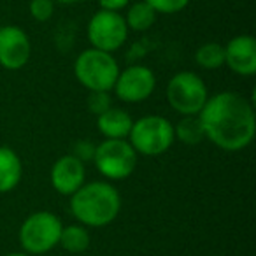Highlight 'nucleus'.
Segmentation results:
<instances>
[{"label": "nucleus", "mask_w": 256, "mask_h": 256, "mask_svg": "<svg viewBox=\"0 0 256 256\" xmlns=\"http://www.w3.org/2000/svg\"><path fill=\"white\" fill-rule=\"evenodd\" d=\"M132 124V116L120 107H109L106 112L96 116V128L104 139H128Z\"/></svg>", "instance_id": "nucleus-13"}, {"label": "nucleus", "mask_w": 256, "mask_h": 256, "mask_svg": "<svg viewBox=\"0 0 256 256\" xmlns=\"http://www.w3.org/2000/svg\"><path fill=\"white\" fill-rule=\"evenodd\" d=\"M120 65L112 53L88 48L74 62V76L88 92H112Z\"/></svg>", "instance_id": "nucleus-4"}, {"label": "nucleus", "mask_w": 256, "mask_h": 256, "mask_svg": "<svg viewBox=\"0 0 256 256\" xmlns=\"http://www.w3.org/2000/svg\"><path fill=\"white\" fill-rule=\"evenodd\" d=\"M93 164L100 176L109 181L130 178L137 167V153L126 139H104L95 146Z\"/></svg>", "instance_id": "nucleus-6"}, {"label": "nucleus", "mask_w": 256, "mask_h": 256, "mask_svg": "<svg viewBox=\"0 0 256 256\" xmlns=\"http://www.w3.org/2000/svg\"><path fill=\"white\" fill-rule=\"evenodd\" d=\"M98 2V8L104 11H114L120 12L121 9H126L130 0H96Z\"/></svg>", "instance_id": "nucleus-23"}, {"label": "nucleus", "mask_w": 256, "mask_h": 256, "mask_svg": "<svg viewBox=\"0 0 256 256\" xmlns=\"http://www.w3.org/2000/svg\"><path fill=\"white\" fill-rule=\"evenodd\" d=\"M165 96L172 109L181 116H196L204 109L209 92L206 81L198 74L190 70L178 72L170 78L165 90Z\"/></svg>", "instance_id": "nucleus-7"}, {"label": "nucleus", "mask_w": 256, "mask_h": 256, "mask_svg": "<svg viewBox=\"0 0 256 256\" xmlns=\"http://www.w3.org/2000/svg\"><path fill=\"white\" fill-rule=\"evenodd\" d=\"M156 11V14H176L188 8L190 0H144Z\"/></svg>", "instance_id": "nucleus-20"}, {"label": "nucleus", "mask_w": 256, "mask_h": 256, "mask_svg": "<svg viewBox=\"0 0 256 256\" xmlns=\"http://www.w3.org/2000/svg\"><path fill=\"white\" fill-rule=\"evenodd\" d=\"M90 238L92 237H90L88 228L79 223H72L62 228L58 246H60L64 251L70 252V254H81V252L88 251Z\"/></svg>", "instance_id": "nucleus-16"}, {"label": "nucleus", "mask_w": 256, "mask_h": 256, "mask_svg": "<svg viewBox=\"0 0 256 256\" xmlns=\"http://www.w3.org/2000/svg\"><path fill=\"white\" fill-rule=\"evenodd\" d=\"M126 140L137 154H144L150 158L160 156L167 153L176 142L174 124L164 116L148 114L134 121Z\"/></svg>", "instance_id": "nucleus-3"}, {"label": "nucleus", "mask_w": 256, "mask_h": 256, "mask_svg": "<svg viewBox=\"0 0 256 256\" xmlns=\"http://www.w3.org/2000/svg\"><path fill=\"white\" fill-rule=\"evenodd\" d=\"M86 106H88V110L90 112H93L95 116H98V114L106 112L110 106V95L109 92H90L88 95V102H86Z\"/></svg>", "instance_id": "nucleus-21"}, {"label": "nucleus", "mask_w": 256, "mask_h": 256, "mask_svg": "<svg viewBox=\"0 0 256 256\" xmlns=\"http://www.w3.org/2000/svg\"><path fill=\"white\" fill-rule=\"evenodd\" d=\"M128 30L124 18L120 12L104 11L98 9L95 14L90 18L86 36L92 44V48L106 53H114L118 51L128 39Z\"/></svg>", "instance_id": "nucleus-8"}, {"label": "nucleus", "mask_w": 256, "mask_h": 256, "mask_svg": "<svg viewBox=\"0 0 256 256\" xmlns=\"http://www.w3.org/2000/svg\"><path fill=\"white\" fill-rule=\"evenodd\" d=\"M51 186L56 193L70 196L86 182V168L74 154H64L53 164L50 172Z\"/></svg>", "instance_id": "nucleus-11"}, {"label": "nucleus", "mask_w": 256, "mask_h": 256, "mask_svg": "<svg viewBox=\"0 0 256 256\" xmlns=\"http://www.w3.org/2000/svg\"><path fill=\"white\" fill-rule=\"evenodd\" d=\"M28 11L36 22H50L54 14V0H30Z\"/></svg>", "instance_id": "nucleus-19"}, {"label": "nucleus", "mask_w": 256, "mask_h": 256, "mask_svg": "<svg viewBox=\"0 0 256 256\" xmlns=\"http://www.w3.org/2000/svg\"><path fill=\"white\" fill-rule=\"evenodd\" d=\"M23 178V164L20 154L8 146H0V193L18 188Z\"/></svg>", "instance_id": "nucleus-14"}, {"label": "nucleus", "mask_w": 256, "mask_h": 256, "mask_svg": "<svg viewBox=\"0 0 256 256\" xmlns=\"http://www.w3.org/2000/svg\"><path fill=\"white\" fill-rule=\"evenodd\" d=\"M6 256H30V254H26V252H9Z\"/></svg>", "instance_id": "nucleus-25"}, {"label": "nucleus", "mask_w": 256, "mask_h": 256, "mask_svg": "<svg viewBox=\"0 0 256 256\" xmlns=\"http://www.w3.org/2000/svg\"><path fill=\"white\" fill-rule=\"evenodd\" d=\"M68 209L79 224L88 228H104L118 218L121 210V195L110 182H84L68 196Z\"/></svg>", "instance_id": "nucleus-2"}, {"label": "nucleus", "mask_w": 256, "mask_h": 256, "mask_svg": "<svg viewBox=\"0 0 256 256\" xmlns=\"http://www.w3.org/2000/svg\"><path fill=\"white\" fill-rule=\"evenodd\" d=\"M54 2H58V4H62V6H74V4L82 2V0H54Z\"/></svg>", "instance_id": "nucleus-24"}, {"label": "nucleus", "mask_w": 256, "mask_h": 256, "mask_svg": "<svg viewBox=\"0 0 256 256\" xmlns=\"http://www.w3.org/2000/svg\"><path fill=\"white\" fill-rule=\"evenodd\" d=\"M174 137L176 140L186 144V146H196L202 140H206L202 121L198 114L196 116H182L178 124H174Z\"/></svg>", "instance_id": "nucleus-17"}, {"label": "nucleus", "mask_w": 256, "mask_h": 256, "mask_svg": "<svg viewBox=\"0 0 256 256\" xmlns=\"http://www.w3.org/2000/svg\"><path fill=\"white\" fill-rule=\"evenodd\" d=\"M224 48V65L234 74L252 78L256 74V40L252 36H235Z\"/></svg>", "instance_id": "nucleus-12"}, {"label": "nucleus", "mask_w": 256, "mask_h": 256, "mask_svg": "<svg viewBox=\"0 0 256 256\" xmlns=\"http://www.w3.org/2000/svg\"><path fill=\"white\" fill-rule=\"evenodd\" d=\"M62 228H64V223L56 214L50 210L32 212L22 223L18 232L23 252L34 256L53 251L60 240Z\"/></svg>", "instance_id": "nucleus-5"}, {"label": "nucleus", "mask_w": 256, "mask_h": 256, "mask_svg": "<svg viewBox=\"0 0 256 256\" xmlns=\"http://www.w3.org/2000/svg\"><path fill=\"white\" fill-rule=\"evenodd\" d=\"M156 11L148 2L139 0L134 4H128L126 14L123 16L128 30L132 32H146L156 23Z\"/></svg>", "instance_id": "nucleus-15"}, {"label": "nucleus", "mask_w": 256, "mask_h": 256, "mask_svg": "<svg viewBox=\"0 0 256 256\" xmlns=\"http://www.w3.org/2000/svg\"><path fill=\"white\" fill-rule=\"evenodd\" d=\"M93 153H95V146L92 144V140H79L74 148V156L84 164V162L93 160Z\"/></svg>", "instance_id": "nucleus-22"}, {"label": "nucleus", "mask_w": 256, "mask_h": 256, "mask_svg": "<svg viewBox=\"0 0 256 256\" xmlns=\"http://www.w3.org/2000/svg\"><path fill=\"white\" fill-rule=\"evenodd\" d=\"M156 88V76L146 65H130L120 70L112 92L124 104H140L153 95Z\"/></svg>", "instance_id": "nucleus-9"}, {"label": "nucleus", "mask_w": 256, "mask_h": 256, "mask_svg": "<svg viewBox=\"0 0 256 256\" xmlns=\"http://www.w3.org/2000/svg\"><path fill=\"white\" fill-rule=\"evenodd\" d=\"M195 64L206 70H216L224 65V48L220 42H206L195 51Z\"/></svg>", "instance_id": "nucleus-18"}, {"label": "nucleus", "mask_w": 256, "mask_h": 256, "mask_svg": "<svg viewBox=\"0 0 256 256\" xmlns=\"http://www.w3.org/2000/svg\"><path fill=\"white\" fill-rule=\"evenodd\" d=\"M198 118L202 121L206 140L223 151H242L254 139V109L240 93L221 92L209 96Z\"/></svg>", "instance_id": "nucleus-1"}, {"label": "nucleus", "mask_w": 256, "mask_h": 256, "mask_svg": "<svg viewBox=\"0 0 256 256\" xmlns=\"http://www.w3.org/2000/svg\"><path fill=\"white\" fill-rule=\"evenodd\" d=\"M32 42L22 26H0V67L6 70H20L30 62Z\"/></svg>", "instance_id": "nucleus-10"}]
</instances>
